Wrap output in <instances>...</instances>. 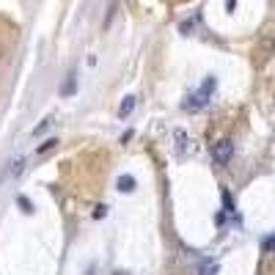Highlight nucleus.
Masks as SVG:
<instances>
[{"label":"nucleus","instance_id":"obj_10","mask_svg":"<svg viewBox=\"0 0 275 275\" xmlns=\"http://www.w3.org/2000/svg\"><path fill=\"white\" fill-rule=\"evenodd\" d=\"M17 201H19V206H22L25 212H33V204H30V201H28V198H25V196H19Z\"/></svg>","mask_w":275,"mask_h":275},{"label":"nucleus","instance_id":"obj_2","mask_svg":"<svg viewBox=\"0 0 275 275\" xmlns=\"http://www.w3.org/2000/svg\"><path fill=\"white\" fill-rule=\"evenodd\" d=\"M212 157H215V162L226 165V162L234 157V143L231 140H217V143L212 146Z\"/></svg>","mask_w":275,"mask_h":275},{"label":"nucleus","instance_id":"obj_4","mask_svg":"<svg viewBox=\"0 0 275 275\" xmlns=\"http://www.w3.org/2000/svg\"><path fill=\"white\" fill-rule=\"evenodd\" d=\"M132 110H135V96H124L121 105H119V116H121V119H127Z\"/></svg>","mask_w":275,"mask_h":275},{"label":"nucleus","instance_id":"obj_11","mask_svg":"<svg viewBox=\"0 0 275 275\" xmlns=\"http://www.w3.org/2000/svg\"><path fill=\"white\" fill-rule=\"evenodd\" d=\"M22 168H25V162H22V160H17V162H14V168H11V174H14V176H19V174H22Z\"/></svg>","mask_w":275,"mask_h":275},{"label":"nucleus","instance_id":"obj_3","mask_svg":"<svg viewBox=\"0 0 275 275\" xmlns=\"http://www.w3.org/2000/svg\"><path fill=\"white\" fill-rule=\"evenodd\" d=\"M74 91H77V74L69 72V74H66V83L61 85V96H72Z\"/></svg>","mask_w":275,"mask_h":275},{"label":"nucleus","instance_id":"obj_12","mask_svg":"<svg viewBox=\"0 0 275 275\" xmlns=\"http://www.w3.org/2000/svg\"><path fill=\"white\" fill-rule=\"evenodd\" d=\"M105 215H108V206H96L94 217H105Z\"/></svg>","mask_w":275,"mask_h":275},{"label":"nucleus","instance_id":"obj_1","mask_svg":"<svg viewBox=\"0 0 275 275\" xmlns=\"http://www.w3.org/2000/svg\"><path fill=\"white\" fill-rule=\"evenodd\" d=\"M212 91H215V77H206V80H204V85L196 91V94H190V96H187V102L182 105V108H185L187 113H190V110H193V113H196V110H201L204 105L209 102Z\"/></svg>","mask_w":275,"mask_h":275},{"label":"nucleus","instance_id":"obj_7","mask_svg":"<svg viewBox=\"0 0 275 275\" xmlns=\"http://www.w3.org/2000/svg\"><path fill=\"white\" fill-rule=\"evenodd\" d=\"M262 248H264L267 253L275 251V234H273V237H264V239H262Z\"/></svg>","mask_w":275,"mask_h":275},{"label":"nucleus","instance_id":"obj_13","mask_svg":"<svg viewBox=\"0 0 275 275\" xmlns=\"http://www.w3.org/2000/svg\"><path fill=\"white\" fill-rule=\"evenodd\" d=\"M234 3H237V0H226V8H228V11H234Z\"/></svg>","mask_w":275,"mask_h":275},{"label":"nucleus","instance_id":"obj_9","mask_svg":"<svg viewBox=\"0 0 275 275\" xmlns=\"http://www.w3.org/2000/svg\"><path fill=\"white\" fill-rule=\"evenodd\" d=\"M223 206H226V212H234V204H231V196H228V190H223Z\"/></svg>","mask_w":275,"mask_h":275},{"label":"nucleus","instance_id":"obj_5","mask_svg":"<svg viewBox=\"0 0 275 275\" xmlns=\"http://www.w3.org/2000/svg\"><path fill=\"white\" fill-rule=\"evenodd\" d=\"M135 185H138L135 176H121V179H119V190L121 193H132V190H135Z\"/></svg>","mask_w":275,"mask_h":275},{"label":"nucleus","instance_id":"obj_8","mask_svg":"<svg viewBox=\"0 0 275 275\" xmlns=\"http://www.w3.org/2000/svg\"><path fill=\"white\" fill-rule=\"evenodd\" d=\"M50 124H53V119H47V121H42V124H39V127H36V130H33V135H36V138H39V135H42V132H47V130H50Z\"/></svg>","mask_w":275,"mask_h":275},{"label":"nucleus","instance_id":"obj_6","mask_svg":"<svg viewBox=\"0 0 275 275\" xmlns=\"http://www.w3.org/2000/svg\"><path fill=\"white\" fill-rule=\"evenodd\" d=\"M55 146H58V140H55V138H50V140H44V143H42V146H39V149H36V154L42 157V154H47V151H53Z\"/></svg>","mask_w":275,"mask_h":275}]
</instances>
